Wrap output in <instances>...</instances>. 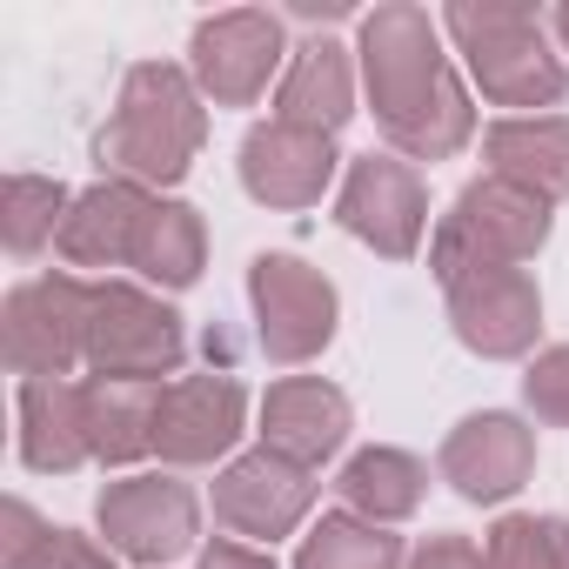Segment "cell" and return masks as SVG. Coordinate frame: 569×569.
<instances>
[{
	"instance_id": "obj_15",
	"label": "cell",
	"mask_w": 569,
	"mask_h": 569,
	"mask_svg": "<svg viewBox=\"0 0 569 569\" xmlns=\"http://www.w3.org/2000/svg\"><path fill=\"white\" fill-rule=\"evenodd\" d=\"M442 469H449V482H456L462 496L496 502V496H509V489L522 482V469H529V436H522L509 416H476V422H462L456 442L442 449Z\"/></svg>"
},
{
	"instance_id": "obj_27",
	"label": "cell",
	"mask_w": 569,
	"mask_h": 569,
	"mask_svg": "<svg viewBox=\"0 0 569 569\" xmlns=\"http://www.w3.org/2000/svg\"><path fill=\"white\" fill-rule=\"evenodd\" d=\"M8 569H114V556H101L74 529H41V536L8 542Z\"/></svg>"
},
{
	"instance_id": "obj_5",
	"label": "cell",
	"mask_w": 569,
	"mask_h": 569,
	"mask_svg": "<svg viewBox=\"0 0 569 569\" xmlns=\"http://www.w3.org/2000/svg\"><path fill=\"white\" fill-rule=\"evenodd\" d=\"M88 356L108 382H161L181 362V329L134 289H101L88 309Z\"/></svg>"
},
{
	"instance_id": "obj_14",
	"label": "cell",
	"mask_w": 569,
	"mask_h": 569,
	"mask_svg": "<svg viewBox=\"0 0 569 569\" xmlns=\"http://www.w3.org/2000/svg\"><path fill=\"white\" fill-rule=\"evenodd\" d=\"M214 509H221V522H234L248 536H281L309 509V476L289 456H248L221 476Z\"/></svg>"
},
{
	"instance_id": "obj_29",
	"label": "cell",
	"mask_w": 569,
	"mask_h": 569,
	"mask_svg": "<svg viewBox=\"0 0 569 569\" xmlns=\"http://www.w3.org/2000/svg\"><path fill=\"white\" fill-rule=\"evenodd\" d=\"M416 569H482V556H476L469 542H456V536H436V542L416 556Z\"/></svg>"
},
{
	"instance_id": "obj_1",
	"label": "cell",
	"mask_w": 569,
	"mask_h": 569,
	"mask_svg": "<svg viewBox=\"0 0 569 569\" xmlns=\"http://www.w3.org/2000/svg\"><path fill=\"white\" fill-rule=\"evenodd\" d=\"M362 74L382 134L402 154H456L469 141V101L436 48V21L422 8H376L362 28Z\"/></svg>"
},
{
	"instance_id": "obj_2",
	"label": "cell",
	"mask_w": 569,
	"mask_h": 569,
	"mask_svg": "<svg viewBox=\"0 0 569 569\" xmlns=\"http://www.w3.org/2000/svg\"><path fill=\"white\" fill-rule=\"evenodd\" d=\"M201 148V108L194 88L174 68H134L121 88V108L101 134V168L141 174V181H174L188 154Z\"/></svg>"
},
{
	"instance_id": "obj_11",
	"label": "cell",
	"mask_w": 569,
	"mask_h": 569,
	"mask_svg": "<svg viewBox=\"0 0 569 569\" xmlns=\"http://www.w3.org/2000/svg\"><path fill=\"white\" fill-rule=\"evenodd\" d=\"M449 289H456V329L469 349L516 356L536 336V289L516 268H476V274H456Z\"/></svg>"
},
{
	"instance_id": "obj_28",
	"label": "cell",
	"mask_w": 569,
	"mask_h": 569,
	"mask_svg": "<svg viewBox=\"0 0 569 569\" xmlns=\"http://www.w3.org/2000/svg\"><path fill=\"white\" fill-rule=\"evenodd\" d=\"M529 409L549 422H569V349H556L529 369Z\"/></svg>"
},
{
	"instance_id": "obj_24",
	"label": "cell",
	"mask_w": 569,
	"mask_h": 569,
	"mask_svg": "<svg viewBox=\"0 0 569 569\" xmlns=\"http://www.w3.org/2000/svg\"><path fill=\"white\" fill-rule=\"evenodd\" d=\"M489 569H569V529L556 516H516L489 536Z\"/></svg>"
},
{
	"instance_id": "obj_8",
	"label": "cell",
	"mask_w": 569,
	"mask_h": 569,
	"mask_svg": "<svg viewBox=\"0 0 569 569\" xmlns=\"http://www.w3.org/2000/svg\"><path fill=\"white\" fill-rule=\"evenodd\" d=\"M88 309L94 296H81L74 281H34L8 302V356L21 376H61L74 362V349H88Z\"/></svg>"
},
{
	"instance_id": "obj_13",
	"label": "cell",
	"mask_w": 569,
	"mask_h": 569,
	"mask_svg": "<svg viewBox=\"0 0 569 569\" xmlns=\"http://www.w3.org/2000/svg\"><path fill=\"white\" fill-rule=\"evenodd\" d=\"M241 174L261 201H281V208H296V201H316L336 174V154H329V134H309V128H289V121H274V128H254L248 148H241Z\"/></svg>"
},
{
	"instance_id": "obj_6",
	"label": "cell",
	"mask_w": 569,
	"mask_h": 569,
	"mask_svg": "<svg viewBox=\"0 0 569 569\" xmlns=\"http://www.w3.org/2000/svg\"><path fill=\"white\" fill-rule=\"evenodd\" d=\"M254 309H261V349L274 362H302L329 342L336 329V296L329 281L309 274L289 254H261L254 261Z\"/></svg>"
},
{
	"instance_id": "obj_10",
	"label": "cell",
	"mask_w": 569,
	"mask_h": 569,
	"mask_svg": "<svg viewBox=\"0 0 569 569\" xmlns=\"http://www.w3.org/2000/svg\"><path fill=\"white\" fill-rule=\"evenodd\" d=\"M342 228L376 241L382 254H409L416 234H422V188L402 161L389 154H362L349 168V188H342Z\"/></svg>"
},
{
	"instance_id": "obj_4",
	"label": "cell",
	"mask_w": 569,
	"mask_h": 569,
	"mask_svg": "<svg viewBox=\"0 0 569 569\" xmlns=\"http://www.w3.org/2000/svg\"><path fill=\"white\" fill-rule=\"evenodd\" d=\"M542 234H549V214H542V201L529 188H516V181H476L456 201V214L442 221V234H436V268L449 281L476 274V268H509Z\"/></svg>"
},
{
	"instance_id": "obj_17",
	"label": "cell",
	"mask_w": 569,
	"mask_h": 569,
	"mask_svg": "<svg viewBox=\"0 0 569 569\" xmlns=\"http://www.w3.org/2000/svg\"><path fill=\"white\" fill-rule=\"evenodd\" d=\"M489 161H496V181H516L536 201L569 194V121H556V114H542V121H502L489 134Z\"/></svg>"
},
{
	"instance_id": "obj_7",
	"label": "cell",
	"mask_w": 569,
	"mask_h": 569,
	"mask_svg": "<svg viewBox=\"0 0 569 569\" xmlns=\"http://www.w3.org/2000/svg\"><path fill=\"white\" fill-rule=\"evenodd\" d=\"M274 68H281V28H274V14L234 8V14H214V21L194 28V74H201V88L214 101L248 108L268 88Z\"/></svg>"
},
{
	"instance_id": "obj_18",
	"label": "cell",
	"mask_w": 569,
	"mask_h": 569,
	"mask_svg": "<svg viewBox=\"0 0 569 569\" xmlns=\"http://www.w3.org/2000/svg\"><path fill=\"white\" fill-rule=\"evenodd\" d=\"M141 221H148V201H141V188H128V181H108V188H94L68 221H61V254L68 261H88V268H101V261H121V254H134V234H141Z\"/></svg>"
},
{
	"instance_id": "obj_22",
	"label": "cell",
	"mask_w": 569,
	"mask_h": 569,
	"mask_svg": "<svg viewBox=\"0 0 569 569\" xmlns=\"http://www.w3.org/2000/svg\"><path fill=\"white\" fill-rule=\"evenodd\" d=\"M128 261L141 274L168 281V289H188V281L201 274V221H194V208H148Z\"/></svg>"
},
{
	"instance_id": "obj_19",
	"label": "cell",
	"mask_w": 569,
	"mask_h": 569,
	"mask_svg": "<svg viewBox=\"0 0 569 569\" xmlns=\"http://www.w3.org/2000/svg\"><path fill=\"white\" fill-rule=\"evenodd\" d=\"M342 429H349V402L336 396V389H322V382H281L274 396H268V442L281 449V456H296V462H316V456H329L336 442H342Z\"/></svg>"
},
{
	"instance_id": "obj_20",
	"label": "cell",
	"mask_w": 569,
	"mask_h": 569,
	"mask_svg": "<svg viewBox=\"0 0 569 569\" xmlns=\"http://www.w3.org/2000/svg\"><path fill=\"white\" fill-rule=\"evenodd\" d=\"M154 409H161L154 382H94V389H81L88 456H108V462L141 456L154 442Z\"/></svg>"
},
{
	"instance_id": "obj_26",
	"label": "cell",
	"mask_w": 569,
	"mask_h": 569,
	"mask_svg": "<svg viewBox=\"0 0 569 569\" xmlns=\"http://www.w3.org/2000/svg\"><path fill=\"white\" fill-rule=\"evenodd\" d=\"M68 194L54 188V181H34V174H14L8 181V241L21 248V254H34L48 234H54V208H61Z\"/></svg>"
},
{
	"instance_id": "obj_31",
	"label": "cell",
	"mask_w": 569,
	"mask_h": 569,
	"mask_svg": "<svg viewBox=\"0 0 569 569\" xmlns=\"http://www.w3.org/2000/svg\"><path fill=\"white\" fill-rule=\"evenodd\" d=\"M556 34H562V41H569V8H562V14H556Z\"/></svg>"
},
{
	"instance_id": "obj_25",
	"label": "cell",
	"mask_w": 569,
	"mask_h": 569,
	"mask_svg": "<svg viewBox=\"0 0 569 569\" xmlns=\"http://www.w3.org/2000/svg\"><path fill=\"white\" fill-rule=\"evenodd\" d=\"M396 562V536L382 529H356V522H322L316 542L302 549V569H389Z\"/></svg>"
},
{
	"instance_id": "obj_23",
	"label": "cell",
	"mask_w": 569,
	"mask_h": 569,
	"mask_svg": "<svg viewBox=\"0 0 569 569\" xmlns=\"http://www.w3.org/2000/svg\"><path fill=\"white\" fill-rule=\"evenodd\" d=\"M342 496L376 509V516H409L422 502V469L396 449H376V456H356L349 476H342Z\"/></svg>"
},
{
	"instance_id": "obj_3",
	"label": "cell",
	"mask_w": 569,
	"mask_h": 569,
	"mask_svg": "<svg viewBox=\"0 0 569 569\" xmlns=\"http://www.w3.org/2000/svg\"><path fill=\"white\" fill-rule=\"evenodd\" d=\"M442 28L462 41L482 94L502 108H536V101H556L569 88V74L549 48V28L522 8H449Z\"/></svg>"
},
{
	"instance_id": "obj_9",
	"label": "cell",
	"mask_w": 569,
	"mask_h": 569,
	"mask_svg": "<svg viewBox=\"0 0 569 569\" xmlns=\"http://www.w3.org/2000/svg\"><path fill=\"white\" fill-rule=\"evenodd\" d=\"M101 522L108 536L134 556V562H168L188 549L194 536V496L181 482H161V476H134V482H114L101 496Z\"/></svg>"
},
{
	"instance_id": "obj_30",
	"label": "cell",
	"mask_w": 569,
	"mask_h": 569,
	"mask_svg": "<svg viewBox=\"0 0 569 569\" xmlns=\"http://www.w3.org/2000/svg\"><path fill=\"white\" fill-rule=\"evenodd\" d=\"M201 569H274L268 556H254V549H234V542H214L208 556H201Z\"/></svg>"
},
{
	"instance_id": "obj_16",
	"label": "cell",
	"mask_w": 569,
	"mask_h": 569,
	"mask_svg": "<svg viewBox=\"0 0 569 569\" xmlns=\"http://www.w3.org/2000/svg\"><path fill=\"white\" fill-rule=\"evenodd\" d=\"M281 121L289 128H309V134H329L356 114V81H349V61L336 41H309L296 48L289 61V81H281Z\"/></svg>"
},
{
	"instance_id": "obj_21",
	"label": "cell",
	"mask_w": 569,
	"mask_h": 569,
	"mask_svg": "<svg viewBox=\"0 0 569 569\" xmlns=\"http://www.w3.org/2000/svg\"><path fill=\"white\" fill-rule=\"evenodd\" d=\"M21 422H28V462L34 469H68L88 456V422H81V389L61 382H28L21 396Z\"/></svg>"
},
{
	"instance_id": "obj_12",
	"label": "cell",
	"mask_w": 569,
	"mask_h": 569,
	"mask_svg": "<svg viewBox=\"0 0 569 569\" xmlns=\"http://www.w3.org/2000/svg\"><path fill=\"white\" fill-rule=\"evenodd\" d=\"M241 429V389L221 376H194L181 389H161V409H154V449L174 456V462H208L234 442Z\"/></svg>"
}]
</instances>
